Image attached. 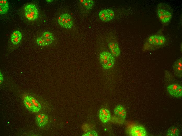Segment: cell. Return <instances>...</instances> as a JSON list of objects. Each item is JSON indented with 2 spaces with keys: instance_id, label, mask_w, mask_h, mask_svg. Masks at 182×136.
<instances>
[{
  "instance_id": "14",
  "label": "cell",
  "mask_w": 182,
  "mask_h": 136,
  "mask_svg": "<svg viewBox=\"0 0 182 136\" xmlns=\"http://www.w3.org/2000/svg\"><path fill=\"white\" fill-rule=\"evenodd\" d=\"M41 37L45 41L46 46L51 44L54 39L52 33L49 31L44 32Z\"/></svg>"
},
{
  "instance_id": "13",
  "label": "cell",
  "mask_w": 182,
  "mask_h": 136,
  "mask_svg": "<svg viewBox=\"0 0 182 136\" xmlns=\"http://www.w3.org/2000/svg\"><path fill=\"white\" fill-rule=\"evenodd\" d=\"M22 37L21 33L18 30H15L12 33L10 37V41L14 45H16L20 42Z\"/></svg>"
},
{
  "instance_id": "2",
  "label": "cell",
  "mask_w": 182,
  "mask_h": 136,
  "mask_svg": "<svg viewBox=\"0 0 182 136\" xmlns=\"http://www.w3.org/2000/svg\"><path fill=\"white\" fill-rule=\"evenodd\" d=\"M156 11L157 16L162 24L166 25L169 23L173 13L172 9L169 5L164 3H160L157 5Z\"/></svg>"
},
{
  "instance_id": "21",
  "label": "cell",
  "mask_w": 182,
  "mask_h": 136,
  "mask_svg": "<svg viewBox=\"0 0 182 136\" xmlns=\"http://www.w3.org/2000/svg\"><path fill=\"white\" fill-rule=\"evenodd\" d=\"M182 95V87L180 85L173 97H181Z\"/></svg>"
},
{
  "instance_id": "6",
  "label": "cell",
  "mask_w": 182,
  "mask_h": 136,
  "mask_svg": "<svg viewBox=\"0 0 182 136\" xmlns=\"http://www.w3.org/2000/svg\"><path fill=\"white\" fill-rule=\"evenodd\" d=\"M100 63L103 68L105 70L111 69L114 65L115 63L114 57L111 54L107 58L100 59Z\"/></svg>"
},
{
  "instance_id": "12",
  "label": "cell",
  "mask_w": 182,
  "mask_h": 136,
  "mask_svg": "<svg viewBox=\"0 0 182 136\" xmlns=\"http://www.w3.org/2000/svg\"><path fill=\"white\" fill-rule=\"evenodd\" d=\"M108 47L111 53L114 56H119L120 53V51L118 44L116 43L111 42L108 44Z\"/></svg>"
},
{
  "instance_id": "5",
  "label": "cell",
  "mask_w": 182,
  "mask_h": 136,
  "mask_svg": "<svg viewBox=\"0 0 182 136\" xmlns=\"http://www.w3.org/2000/svg\"><path fill=\"white\" fill-rule=\"evenodd\" d=\"M58 22L62 27L66 29H70L73 25V22L70 15L67 13L61 15L58 19Z\"/></svg>"
},
{
  "instance_id": "15",
  "label": "cell",
  "mask_w": 182,
  "mask_h": 136,
  "mask_svg": "<svg viewBox=\"0 0 182 136\" xmlns=\"http://www.w3.org/2000/svg\"><path fill=\"white\" fill-rule=\"evenodd\" d=\"M9 4L6 0H0V13L4 14L6 13L9 9Z\"/></svg>"
},
{
  "instance_id": "24",
  "label": "cell",
  "mask_w": 182,
  "mask_h": 136,
  "mask_svg": "<svg viewBox=\"0 0 182 136\" xmlns=\"http://www.w3.org/2000/svg\"><path fill=\"white\" fill-rule=\"evenodd\" d=\"M102 21L104 22H108L110 21V18L106 15L101 20Z\"/></svg>"
},
{
  "instance_id": "18",
  "label": "cell",
  "mask_w": 182,
  "mask_h": 136,
  "mask_svg": "<svg viewBox=\"0 0 182 136\" xmlns=\"http://www.w3.org/2000/svg\"><path fill=\"white\" fill-rule=\"evenodd\" d=\"M82 3L87 9L89 10L92 8L94 3L92 0H84Z\"/></svg>"
},
{
  "instance_id": "11",
  "label": "cell",
  "mask_w": 182,
  "mask_h": 136,
  "mask_svg": "<svg viewBox=\"0 0 182 136\" xmlns=\"http://www.w3.org/2000/svg\"><path fill=\"white\" fill-rule=\"evenodd\" d=\"M114 112L116 116L124 120L126 116V111L124 107L121 105H119L116 107Z\"/></svg>"
},
{
  "instance_id": "20",
  "label": "cell",
  "mask_w": 182,
  "mask_h": 136,
  "mask_svg": "<svg viewBox=\"0 0 182 136\" xmlns=\"http://www.w3.org/2000/svg\"><path fill=\"white\" fill-rule=\"evenodd\" d=\"M107 11L106 15L110 18V20H112L114 16V13L113 11L110 9H106Z\"/></svg>"
},
{
  "instance_id": "3",
  "label": "cell",
  "mask_w": 182,
  "mask_h": 136,
  "mask_svg": "<svg viewBox=\"0 0 182 136\" xmlns=\"http://www.w3.org/2000/svg\"><path fill=\"white\" fill-rule=\"evenodd\" d=\"M25 106L29 110L33 112H37L41 110V106L39 102L33 97L27 96L23 99Z\"/></svg>"
},
{
  "instance_id": "22",
  "label": "cell",
  "mask_w": 182,
  "mask_h": 136,
  "mask_svg": "<svg viewBox=\"0 0 182 136\" xmlns=\"http://www.w3.org/2000/svg\"><path fill=\"white\" fill-rule=\"evenodd\" d=\"M98 134L97 132L95 131H89L86 133L83 134V136H97Z\"/></svg>"
},
{
  "instance_id": "10",
  "label": "cell",
  "mask_w": 182,
  "mask_h": 136,
  "mask_svg": "<svg viewBox=\"0 0 182 136\" xmlns=\"http://www.w3.org/2000/svg\"><path fill=\"white\" fill-rule=\"evenodd\" d=\"M36 120L38 125L40 127H43L47 124L48 118L46 115L40 114L37 115Z\"/></svg>"
},
{
  "instance_id": "9",
  "label": "cell",
  "mask_w": 182,
  "mask_h": 136,
  "mask_svg": "<svg viewBox=\"0 0 182 136\" xmlns=\"http://www.w3.org/2000/svg\"><path fill=\"white\" fill-rule=\"evenodd\" d=\"M99 116L101 122L105 123L110 120L111 115L110 112L108 109L102 108L99 110Z\"/></svg>"
},
{
  "instance_id": "25",
  "label": "cell",
  "mask_w": 182,
  "mask_h": 136,
  "mask_svg": "<svg viewBox=\"0 0 182 136\" xmlns=\"http://www.w3.org/2000/svg\"><path fill=\"white\" fill-rule=\"evenodd\" d=\"M0 84H1L3 80V76L1 72H0Z\"/></svg>"
},
{
  "instance_id": "19",
  "label": "cell",
  "mask_w": 182,
  "mask_h": 136,
  "mask_svg": "<svg viewBox=\"0 0 182 136\" xmlns=\"http://www.w3.org/2000/svg\"><path fill=\"white\" fill-rule=\"evenodd\" d=\"M37 44L39 46H46L45 41L42 37L37 38Z\"/></svg>"
},
{
  "instance_id": "1",
  "label": "cell",
  "mask_w": 182,
  "mask_h": 136,
  "mask_svg": "<svg viewBox=\"0 0 182 136\" xmlns=\"http://www.w3.org/2000/svg\"><path fill=\"white\" fill-rule=\"evenodd\" d=\"M166 42V37L159 34H155L150 36L146 39L143 46L145 51L155 50L163 46Z\"/></svg>"
},
{
  "instance_id": "8",
  "label": "cell",
  "mask_w": 182,
  "mask_h": 136,
  "mask_svg": "<svg viewBox=\"0 0 182 136\" xmlns=\"http://www.w3.org/2000/svg\"><path fill=\"white\" fill-rule=\"evenodd\" d=\"M173 69L175 75L179 77L182 76V58L180 57L174 62L173 66Z\"/></svg>"
},
{
  "instance_id": "23",
  "label": "cell",
  "mask_w": 182,
  "mask_h": 136,
  "mask_svg": "<svg viewBox=\"0 0 182 136\" xmlns=\"http://www.w3.org/2000/svg\"><path fill=\"white\" fill-rule=\"evenodd\" d=\"M106 13L107 11L106 9L102 10L99 12V16L101 20L106 15Z\"/></svg>"
},
{
  "instance_id": "17",
  "label": "cell",
  "mask_w": 182,
  "mask_h": 136,
  "mask_svg": "<svg viewBox=\"0 0 182 136\" xmlns=\"http://www.w3.org/2000/svg\"><path fill=\"white\" fill-rule=\"evenodd\" d=\"M179 131L176 127H172L169 128L167 132V135L169 136H177L179 135Z\"/></svg>"
},
{
  "instance_id": "16",
  "label": "cell",
  "mask_w": 182,
  "mask_h": 136,
  "mask_svg": "<svg viewBox=\"0 0 182 136\" xmlns=\"http://www.w3.org/2000/svg\"><path fill=\"white\" fill-rule=\"evenodd\" d=\"M179 86V85L176 83L173 84L168 86L167 87V89L169 93L174 96Z\"/></svg>"
},
{
  "instance_id": "4",
  "label": "cell",
  "mask_w": 182,
  "mask_h": 136,
  "mask_svg": "<svg viewBox=\"0 0 182 136\" xmlns=\"http://www.w3.org/2000/svg\"><path fill=\"white\" fill-rule=\"evenodd\" d=\"M25 16L30 21H34L38 17V10L36 6L33 4H27L24 9Z\"/></svg>"
},
{
  "instance_id": "7",
  "label": "cell",
  "mask_w": 182,
  "mask_h": 136,
  "mask_svg": "<svg viewBox=\"0 0 182 136\" xmlns=\"http://www.w3.org/2000/svg\"><path fill=\"white\" fill-rule=\"evenodd\" d=\"M130 134L133 136H146L147 132L145 128L140 125L133 126L130 131Z\"/></svg>"
}]
</instances>
